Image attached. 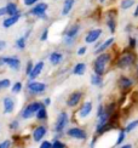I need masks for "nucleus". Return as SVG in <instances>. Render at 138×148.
I'll return each mask as SVG.
<instances>
[{
  "label": "nucleus",
  "instance_id": "393cba45",
  "mask_svg": "<svg viewBox=\"0 0 138 148\" xmlns=\"http://www.w3.org/2000/svg\"><path fill=\"white\" fill-rule=\"evenodd\" d=\"M133 5H135V0H122L120 4V8L122 10H127L130 8H132Z\"/></svg>",
  "mask_w": 138,
  "mask_h": 148
},
{
  "label": "nucleus",
  "instance_id": "de8ad7c7",
  "mask_svg": "<svg viewBox=\"0 0 138 148\" xmlns=\"http://www.w3.org/2000/svg\"><path fill=\"white\" fill-rule=\"evenodd\" d=\"M99 1H101V3H104V1H105V0H99Z\"/></svg>",
  "mask_w": 138,
  "mask_h": 148
},
{
  "label": "nucleus",
  "instance_id": "4be33fe9",
  "mask_svg": "<svg viewBox=\"0 0 138 148\" xmlns=\"http://www.w3.org/2000/svg\"><path fill=\"white\" fill-rule=\"evenodd\" d=\"M5 8H6V14H8L9 16H12V15L17 14V6H16V4L9 3L8 5L5 6Z\"/></svg>",
  "mask_w": 138,
  "mask_h": 148
},
{
  "label": "nucleus",
  "instance_id": "a19ab883",
  "mask_svg": "<svg viewBox=\"0 0 138 148\" xmlns=\"http://www.w3.org/2000/svg\"><path fill=\"white\" fill-rule=\"evenodd\" d=\"M5 46H6V42L4 40H0V51H1L3 49H5Z\"/></svg>",
  "mask_w": 138,
  "mask_h": 148
},
{
  "label": "nucleus",
  "instance_id": "c85d7f7f",
  "mask_svg": "<svg viewBox=\"0 0 138 148\" xmlns=\"http://www.w3.org/2000/svg\"><path fill=\"white\" fill-rule=\"evenodd\" d=\"M124 138H125V131L121 130L120 134H119V137H118V140H116V142H115V146H120V145L122 143Z\"/></svg>",
  "mask_w": 138,
  "mask_h": 148
},
{
  "label": "nucleus",
  "instance_id": "9d476101",
  "mask_svg": "<svg viewBox=\"0 0 138 148\" xmlns=\"http://www.w3.org/2000/svg\"><path fill=\"white\" fill-rule=\"evenodd\" d=\"M1 61H3V63H5L6 66H9V67H11V68L20 69L21 62H20V60L16 58V57H4V58H1Z\"/></svg>",
  "mask_w": 138,
  "mask_h": 148
},
{
  "label": "nucleus",
  "instance_id": "5701e85b",
  "mask_svg": "<svg viewBox=\"0 0 138 148\" xmlns=\"http://www.w3.org/2000/svg\"><path fill=\"white\" fill-rule=\"evenodd\" d=\"M91 84L95 85V86H102V84H103L102 75H98V74L91 75Z\"/></svg>",
  "mask_w": 138,
  "mask_h": 148
},
{
  "label": "nucleus",
  "instance_id": "4468645a",
  "mask_svg": "<svg viewBox=\"0 0 138 148\" xmlns=\"http://www.w3.org/2000/svg\"><path fill=\"white\" fill-rule=\"evenodd\" d=\"M20 17H21V15L18 14H15V15H12V16H10V17H8L6 20L4 21V27L5 28H10L11 26H14V24L16 23V22H18V20H20Z\"/></svg>",
  "mask_w": 138,
  "mask_h": 148
},
{
  "label": "nucleus",
  "instance_id": "9b49d317",
  "mask_svg": "<svg viewBox=\"0 0 138 148\" xmlns=\"http://www.w3.org/2000/svg\"><path fill=\"white\" fill-rule=\"evenodd\" d=\"M92 112V103L91 102H85L83 107L79 110V116L80 118H87Z\"/></svg>",
  "mask_w": 138,
  "mask_h": 148
},
{
  "label": "nucleus",
  "instance_id": "7c9ffc66",
  "mask_svg": "<svg viewBox=\"0 0 138 148\" xmlns=\"http://www.w3.org/2000/svg\"><path fill=\"white\" fill-rule=\"evenodd\" d=\"M21 90H22V84L21 83H16L14 86H12V92H15V94L20 92Z\"/></svg>",
  "mask_w": 138,
  "mask_h": 148
},
{
  "label": "nucleus",
  "instance_id": "20e7f679",
  "mask_svg": "<svg viewBox=\"0 0 138 148\" xmlns=\"http://www.w3.org/2000/svg\"><path fill=\"white\" fill-rule=\"evenodd\" d=\"M68 136H70L73 138H77V140H85L87 137L86 131L83 130L80 127H72L68 130Z\"/></svg>",
  "mask_w": 138,
  "mask_h": 148
},
{
  "label": "nucleus",
  "instance_id": "423d86ee",
  "mask_svg": "<svg viewBox=\"0 0 138 148\" xmlns=\"http://www.w3.org/2000/svg\"><path fill=\"white\" fill-rule=\"evenodd\" d=\"M102 33H103L102 29H92V30H90V32L87 33L86 38H85L86 42H89V44H92V42L97 41V40L99 39V36L102 35Z\"/></svg>",
  "mask_w": 138,
  "mask_h": 148
},
{
  "label": "nucleus",
  "instance_id": "6ab92c4d",
  "mask_svg": "<svg viewBox=\"0 0 138 148\" xmlns=\"http://www.w3.org/2000/svg\"><path fill=\"white\" fill-rule=\"evenodd\" d=\"M74 1L75 0H66L64 1V5H63V9H62V15H68L69 12L72 11L73 9V5H74Z\"/></svg>",
  "mask_w": 138,
  "mask_h": 148
},
{
  "label": "nucleus",
  "instance_id": "cd10ccee",
  "mask_svg": "<svg viewBox=\"0 0 138 148\" xmlns=\"http://www.w3.org/2000/svg\"><path fill=\"white\" fill-rule=\"evenodd\" d=\"M10 85H11L10 79H3V80H0V90L6 89V88H9Z\"/></svg>",
  "mask_w": 138,
  "mask_h": 148
},
{
  "label": "nucleus",
  "instance_id": "f03ea898",
  "mask_svg": "<svg viewBox=\"0 0 138 148\" xmlns=\"http://www.w3.org/2000/svg\"><path fill=\"white\" fill-rule=\"evenodd\" d=\"M135 61H136V57H135L133 53L125 52L119 57L116 66L119 67V68H127V67H131L135 63Z\"/></svg>",
  "mask_w": 138,
  "mask_h": 148
},
{
  "label": "nucleus",
  "instance_id": "39448f33",
  "mask_svg": "<svg viewBox=\"0 0 138 148\" xmlns=\"http://www.w3.org/2000/svg\"><path fill=\"white\" fill-rule=\"evenodd\" d=\"M68 124V114L62 112L58 118H57V123H56V131L57 132H62L63 131V129L67 126Z\"/></svg>",
  "mask_w": 138,
  "mask_h": 148
},
{
  "label": "nucleus",
  "instance_id": "72a5a7b5",
  "mask_svg": "<svg viewBox=\"0 0 138 148\" xmlns=\"http://www.w3.org/2000/svg\"><path fill=\"white\" fill-rule=\"evenodd\" d=\"M47 35H49V30H47V29H45V30H44V33L41 34L40 40H41V41H45V40L47 39Z\"/></svg>",
  "mask_w": 138,
  "mask_h": 148
},
{
  "label": "nucleus",
  "instance_id": "2eb2a0df",
  "mask_svg": "<svg viewBox=\"0 0 138 148\" xmlns=\"http://www.w3.org/2000/svg\"><path fill=\"white\" fill-rule=\"evenodd\" d=\"M15 108V102L12 98L10 97H5L4 98V112L5 113H11Z\"/></svg>",
  "mask_w": 138,
  "mask_h": 148
},
{
  "label": "nucleus",
  "instance_id": "0eeeda50",
  "mask_svg": "<svg viewBox=\"0 0 138 148\" xmlns=\"http://www.w3.org/2000/svg\"><path fill=\"white\" fill-rule=\"evenodd\" d=\"M28 90L33 94H41L46 90V85L44 83H36V82H33V83H29L28 84Z\"/></svg>",
  "mask_w": 138,
  "mask_h": 148
},
{
  "label": "nucleus",
  "instance_id": "49530a36",
  "mask_svg": "<svg viewBox=\"0 0 138 148\" xmlns=\"http://www.w3.org/2000/svg\"><path fill=\"white\" fill-rule=\"evenodd\" d=\"M124 148H132V145H126V146H124Z\"/></svg>",
  "mask_w": 138,
  "mask_h": 148
},
{
  "label": "nucleus",
  "instance_id": "f8f14e48",
  "mask_svg": "<svg viewBox=\"0 0 138 148\" xmlns=\"http://www.w3.org/2000/svg\"><path fill=\"white\" fill-rule=\"evenodd\" d=\"M45 135H46V127L45 126H38L33 132V138H34L35 142H39Z\"/></svg>",
  "mask_w": 138,
  "mask_h": 148
},
{
  "label": "nucleus",
  "instance_id": "7ed1b4c3",
  "mask_svg": "<svg viewBox=\"0 0 138 148\" xmlns=\"http://www.w3.org/2000/svg\"><path fill=\"white\" fill-rule=\"evenodd\" d=\"M42 106L41 103L39 102H33V103H30L28 104V106L26 107V109L23 110V113H22V116L24 119H28L30 118V116H33L34 114H36V112L39 110V108Z\"/></svg>",
  "mask_w": 138,
  "mask_h": 148
},
{
  "label": "nucleus",
  "instance_id": "f257e3e1",
  "mask_svg": "<svg viewBox=\"0 0 138 148\" xmlns=\"http://www.w3.org/2000/svg\"><path fill=\"white\" fill-rule=\"evenodd\" d=\"M110 61V55L108 53H101L99 56L96 58L95 64H93V71L98 75H103L105 72V67L109 63Z\"/></svg>",
  "mask_w": 138,
  "mask_h": 148
},
{
  "label": "nucleus",
  "instance_id": "79ce46f5",
  "mask_svg": "<svg viewBox=\"0 0 138 148\" xmlns=\"http://www.w3.org/2000/svg\"><path fill=\"white\" fill-rule=\"evenodd\" d=\"M6 14V8H0V16H4Z\"/></svg>",
  "mask_w": 138,
  "mask_h": 148
},
{
  "label": "nucleus",
  "instance_id": "c03bdc74",
  "mask_svg": "<svg viewBox=\"0 0 138 148\" xmlns=\"http://www.w3.org/2000/svg\"><path fill=\"white\" fill-rule=\"evenodd\" d=\"M17 125H18V123L17 121H14V123H12V125H11V129H16Z\"/></svg>",
  "mask_w": 138,
  "mask_h": 148
},
{
  "label": "nucleus",
  "instance_id": "ea45409f",
  "mask_svg": "<svg viewBox=\"0 0 138 148\" xmlns=\"http://www.w3.org/2000/svg\"><path fill=\"white\" fill-rule=\"evenodd\" d=\"M130 45H131V47H132V49H135L136 47V40L133 39V38H130Z\"/></svg>",
  "mask_w": 138,
  "mask_h": 148
},
{
  "label": "nucleus",
  "instance_id": "e433bc0d",
  "mask_svg": "<svg viewBox=\"0 0 138 148\" xmlns=\"http://www.w3.org/2000/svg\"><path fill=\"white\" fill-rule=\"evenodd\" d=\"M35 3H38V0H24V4L27 6H30V5H34Z\"/></svg>",
  "mask_w": 138,
  "mask_h": 148
},
{
  "label": "nucleus",
  "instance_id": "2f4dec72",
  "mask_svg": "<svg viewBox=\"0 0 138 148\" xmlns=\"http://www.w3.org/2000/svg\"><path fill=\"white\" fill-rule=\"evenodd\" d=\"M52 147L53 148H64L66 145L63 142H61V141H55V142L52 143Z\"/></svg>",
  "mask_w": 138,
  "mask_h": 148
},
{
  "label": "nucleus",
  "instance_id": "a18cd8bd",
  "mask_svg": "<svg viewBox=\"0 0 138 148\" xmlns=\"http://www.w3.org/2000/svg\"><path fill=\"white\" fill-rule=\"evenodd\" d=\"M135 16L138 17V6H137V9H136V11H135Z\"/></svg>",
  "mask_w": 138,
  "mask_h": 148
},
{
  "label": "nucleus",
  "instance_id": "4c0bfd02",
  "mask_svg": "<svg viewBox=\"0 0 138 148\" xmlns=\"http://www.w3.org/2000/svg\"><path fill=\"white\" fill-rule=\"evenodd\" d=\"M103 112H104V107L102 106V104H99V106H98V110H97V116H99Z\"/></svg>",
  "mask_w": 138,
  "mask_h": 148
},
{
  "label": "nucleus",
  "instance_id": "f3484780",
  "mask_svg": "<svg viewBox=\"0 0 138 148\" xmlns=\"http://www.w3.org/2000/svg\"><path fill=\"white\" fill-rule=\"evenodd\" d=\"M62 60H63V55L59 53V52H52L51 55H50V62H51L52 64H58L62 62Z\"/></svg>",
  "mask_w": 138,
  "mask_h": 148
},
{
  "label": "nucleus",
  "instance_id": "37998d69",
  "mask_svg": "<svg viewBox=\"0 0 138 148\" xmlns=\"http://www.w3.org/2000/svg\"><path fill=\"white\" fill-rule=\"evenodd\" d=\"M44 103H45V106H49V104L51 103V100H50V98H46V100L44 101Z\"/></svg>",
  "mask_w": 138,
  "mask_h": 148
},
{
  "label": "nucleus",
  "instance_id": "a211bd4d",
  "mask_svg": "<svg viewBox=\"0 0 138 148\" xmlns=\"http://www.w3.org/2000/svg\"><path fill=\"white\" fill-rule=\"evenodd\" d=\"M113 42H114V38H110V39H107L103 44L101 45V46H98V47H96V53H101V52H103L104 50H107Z\"/></svg>",
  "mask_w": 138,
  "mask_h": 148
},
{
  "label": "nucleus",
  "instance_id": "1a4fd4ad",
  "mask_svg": "<svg viewBox=\"0 0 138 148\" xmlns=\"http://www.w3.org/2000/svg\"><path fill=\"white\" fill-rule=\"evenodd\" d=\"M81 97H83V94H81V92H79V91L73 92V94L69 96L68 101H67V104H68L69 107H75V106H78L79 102H80V100H81Z\"/></svg>",
  "mask_w": 138,
  "mask_h": 148
},
{
  "label": "nucleus",
  "instance_id": "412c9836",
  "mask_svg": "<svg viewBox=\"0 0 138 148\" xmlns=\"http://www.w3.org/2000/svg\"><path fill=\"white\" fill-rule=\"evenodd\" d=\"M79 30H80V26H78V24H75V26L70 27V29L67 32V38L74 39L75 36H77V34L79 33Z\"/></svg>",
  "mask_w": 138,
  "mask_h": 148
},
{
  "label": "nucleus",
  "instance_id": "58836bf2",
  "mask_svg": "<svg viewBox=\"0 0 138 148\" xmlns=\"http://www.w3.org/2000/svg\"><path fill=\"white\" fill-rule=\"evenodd\" d=\"M86 52V47L85 46H83V47H80L79 49V50H78V55H79V56H81V55H84Z\"/></svg>",
  "mask_w": 138,
  "mask_h": 148
},
{
  "label": "nucleus",
  "instance_id": "aec40b11",
  "mask_svg": "<svg viewBox=\"0 0 138 148\" xmlns=\"http://www.w3.org/2000/svg\"><path fill=\"white\" fill-rule=\"evenodd\" d=\"M85 72H86V64L85 63H78L73 69V73L75 75H83Z\"/></svg>",
  "mask_w": 138,
  "mask_h": 148
},
{
  "label": "nucleus",
  "instance_id": "6e6552de",
  "mask_svg": "<svg viewBox=\"0 0 138 148\" xmlns=\"http://www.w3.org/2000/svg\"><path fill=\"white\" fill-rule=\"evenodd\" d=\"M47 10V4L45 3H40L35 5L34 8L30 11L32 15H35V16H40V17H45V11Z\"/></svg>",
  "mask_w": 138,
  "mask_h": 148
},
{
  "label": "nucleus",
  "instance_id": "a878e982",
  "mask_svg": "<svg viewBox=\"0 0 138 148\" xmlns=\"http://www.w3.org/2000/svg\"><path fill=\"white\" fill-rule=\"evenodd\" d=\"M138 126V119L137 120H133V121H131L130 124L126 126V129H125V132H130V131H132L133 129H136Z\"/></svg>",
  "mask_w": 138,
  "mask_h": 148
},
{
  "label": "nucleus",
  "instance_id": "b1692460",
  "mask_svg": "<svg viewBox=\"0 0 138 148\" xmlns=\"http://www.w3.org/2000/svg\"><path fill=\"white\" fill-rule=\"evenodd\" d=\"M36 118L40 119V120H44V119L47 118V112H46V109L44 108L42 106H41V107L39 108V110L36 112Z\"/></svg>",
  "mask_w": 138,
  "mask_h": 148
},
{
  "label": "nucleus",
  "instance_id": "bb28decb",
  "mask_svg": "<svg viewBox=\"0 0 138 148\" xmlns=\"http://www.w3.org/2000/svg\"><path fill=\"white\" fill-rule=\"evenodd\" d=\"M108 27H109L111 33L115 32V20H114V17H111V16L109 17V20H108Z\"/></svg>",
  "mask_w": 138,
  "mask_h": 148
},
{
  "label": "nucleus",
  "instance_id": "c9c22d12",
  "mask_svg": "<svg viewBox=\"0 0 138 148\" xmlns=\"http://www.w3.org/2000/svg\"><path fill=\"white\" fill-rule=\"evenodd\" d=\"M32 69H33V63H32V62H28V64H27V69H26V72H27L28 75H29V73L32 72Z\"/></svg>",
  "mask_w": 138,
  "mask_h": 148
},
{
  "label": "nucleus",
  "instance_id": "473e14b6",
  "mask_svg": "<svg viewBox=\"0 0 138 148\" xmlns=\"http://www.w3.org/2000/svg\"><path fill=\"white\" fill-rule=\"evenodd\" d=\"M41 148H51L52 147V143L51 142H49V141H44V142L40 145Z\"/></svg>",
  "mask_w": 138,
  "mask_h": 148
},
{
  "label": "nucleus",
  "instance_id": "ddd939ff",
  "mask_svg": "<svg viewBox=\"0 0 138 148\" xmlns=\"http://www.w3.org/2000/svg\"><path fill=\"white\" fill-rule=\"evenodd\" d=\"M42 68H44V62H38L35 66H33L32 72L29 73V78L30 79H35L38 75H40Z\"/></svg>",
  "mask_w": 138,
  "mask_h": 148
},
{
  "label": "nucleus",
  "instance_id": "f704fd0d",
  "mask_svg": "<svg viewBox=\"0 0 138 148\" xmlns=\"http://www.w3.org/2000/svg\"><path fill=\"white\" fill-rule=\"evenodd\" d=\"M10 146H11L10 141H4L3 143H0V148H9Z\"/></svg>",
  "mask_w": 138,
  "mask_h": 148
},
{
  "label": "nucleus",
  "instance_id": "c756f323",
  "mask_svg": "<svg viewBox=\"0 0 138 148\" xmlns=\"http://www.w3.org/2000/svg\"><path fill=\"white\" fill-rule=\"evenodd\" d=\"M16 45H17V47H20V49H24L26 47V38H20L16 41Z\"/></svg>",
  "mask_w": 138,
  "mask_h": 148
},
{
  "label": "nucleus",
  "instance_id": "dca6fc26",
  "mask_svg": "<svg viewBox=\"0 0 138 148\" xmlns=\"http://www.w3.org/2000/svg\"><path fill=\"white\" fill-rule=\"evenodd\" d=\"M119 85H120V88L124 89V90H127L130 89L131 86L133 85V82L131 80L130 78H126V77H121L119 79Z\"/></svg>",
  "mask_w": 138,
  "mask_h": 148
}]
</instances>
